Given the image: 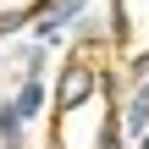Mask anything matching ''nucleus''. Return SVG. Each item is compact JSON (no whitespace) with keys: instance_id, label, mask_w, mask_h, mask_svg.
Masks as SVG:
<instances>
[{"instance_id":"nucleus-6","label":"nucleus","mask_w":149,"mask_h":149,"mask_svg":"<svg viewBox=\"0 0 149 149\" xmlns=\"http://www.w3.org/2000/svg\"><path fill=\"white\" fill-rule=\"evenodd\" d=\"M22 22H28V17H22V11H0V39H6V33H17V28H22Z\"/></svg>"},{"instance_id":"nucleus-3","label":"nucleus","mask_w":149,"mask_h":149,"mask_svg":"<svg viewBox=\"0 0 149 149\" xmlns=\"http://www.w3.org/2000/svg\"><path fill=\"white\" fill-rule=\"evenodd\" d=\"M144 127H149V83L127 100V138H144Z\"/></svg>"},{"instance_id":"nucleus-7","label":"nucleus","mask_w":149,"mask_h":149,"mask_svg":"<svg viewBox=\"0 0 149 149\" xmlns=\"http://www.w3.org/2000/svg\"><path fill=\"white\" fill-rule=\"evenodd\" d=\"M144 144H149V133H144Z\"/></svg>"},{"instance_id":"nucleus-5","label":"nucleus","mask_w":149,"mask_h":149,"mask_svg":"<svg viewBox=\"0 0 149 149\" xmlns=\"http://www.w3.org/2000/svg\"><path fill=\"white\" fill-rule=\"evenodd\" d=\"M17 105H22V116H33V111L44 105V88H39V83L28 77V88H22V100H17Z\"/></svg>"},{"instance_id":"nucleus-1","label":"nucleus","mask_w":149,"mask_h":149,"mask_svg":"<svg viewBox=\"0 0 149 149\" xmlns=\"http://www.w3.org/2000/svg\"><path fill=\"white\" fill-rule=\"evenodd\" d=\"M88 94H94V72H88L83 61H72V66L61 72V83H55V116L77 111V105H83Z\"/></svg>"},{"instance_id":"nucleus-2","label":"nucleus","mask_w":149,"mask_h":149,"mask_svg":"<svg viewBox=\"0 0 149 149\" xmlns=\"http://www.w3.org/2000/svg\"><path fill=\"white\" fill-rule=\"evenodd\" d=\"M72 17H83V0H44V17H39V39L50 44V39H61V28L72 22Z\"/></svg>"},{"instance_id":"nucleus-4","label":"nucleus","mask_w":149,"mask_h":149,"mask_svg":"<svg viewBox=\"0 0 149 149\" xmlns=\"http://www.w3.org/2000/svg\"><path fill=\"white\" fill-rule=\"evenodd\" d=\"M0 138H6V144L22 138V105H0Z\"/></svg>"}]
</instances>
